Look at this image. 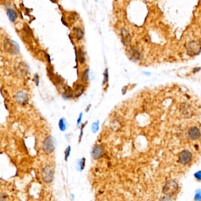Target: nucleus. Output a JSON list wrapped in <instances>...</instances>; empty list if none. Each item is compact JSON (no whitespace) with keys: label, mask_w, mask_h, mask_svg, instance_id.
<instances>
[{"label":"nucleus","mask_w":201,"mask_h":201,"mask_svg":"<svg viewBox=\"0 0 201 201\" xmlns=\"http://www.w3.org/2000/svg\"><path fill=\"white\" fill-rule=\"evenodd\" d=\"M178 184L175 180L168 181L163 188V192L168 196H173L176 194L178 192Z\"/></svg>","instance_id":"f257e3e1"},{"label":"nucleus","mask_w":201,"mask_h":201,"mask_svg":"<svg viewBox=\"0 0 201 201\" xmlns=\"http://www.w3.org/2000/svg\"><path fill=\"white\" fill-rule=\"evenodd\" d=\"M43 148L44 152L49 155L55 149V143L54 138L51 136H49L47 137L43 142Z\"/></svg>","instance_id":"f03ea898"},{"label":"nucleus","mask_w":201,"mask_h":201,"mask_svg":"<svg viewBox=\"0 0 201 201\" xmlns=\"http://www.w3.org/2000/svg\"><path fill=\"white\" fill-rule=\"evenodd\" d=\"M54 171L50 166H47L43 169L42 178L46 183H51L54 179Z\"/></svg>","instance_id":"7ed1b4c3"},{"label":"nucleus","mask_w":201,"mask_h":201,"mask_svg":"<svg viewBox=\"0 0 201 201\" xmlns=\"http://www.w3.org/2000/svg\"><path fill=\"white\" fill-rule=\"evenodd\" d=\"M201 51V46L197 42H192L189 43L187 46V51L190 55H195L199 53Z\"/></svg>","instance_id":"20e7f679"},{"label":"nucleus","mask_w":201,"mask_h":201,"mask_svg":"<svg viewBox=\"0 0 201 201\" xmlns=\"http://www.w3.org/2000/svg\"><path fill=\"white\" fill-rule=\"evenodd\" d=\"M4 47L6 50L10 53H17L19 51L18 45L16 42L12 41V40H7V42H6L4 44Z\"/></svg>","instance_id":"39448f33"},{"label":"nucleus","mask_w":201,"mask_h":201,"mask_svg":"<svg viewBox=\"0 0 201 201\" xmlns=\"http://www.w3.org/2000/svg\"><path fill=\"white\" fill-rule=\"evenodd\" d=\"M191 158H192V155L188 150L182 151L179 154V159L180 162L184 165L188 164L191 161Z\"/></svg>","instance_id":"423d86ee"},{"label":"nucleus","mask_w":201,"mask_h":201,"mask_svg":"<svg viewBox=\"0 0 201 201\" xmlns=\"http://www.w3.org/2000/svg\"><path fill=\"white\" fill-rule=\"evenodd\" d=\"M91 156L95 159H98L101 157L104 153L103 148L98 145H96L91 150Z\"/></svg>","instance_id":"0eeeda50"},{"label":"nucleus","mask_w":201,"mask_h":201,"mask_svg":"<svg viewBox=\"0 0 201 201\" xmlns=\"http://www.w3.org/2000/svg\"><path fill=\"white\" fill-rule=\"evenodd\" d=\"M15 98L19 104L24 105L28 101V95L24 91H19L15 95Z\"/></svg>","instance_id":"6e6552de"},{"label":"nucleus","mask_w":201,"mask_h":201,"mask_svg":"<svg viewBox=\"0 0 201 201\" xmlns=\"http://www.w3.org/2000/svg\"><path fill=\"white\" fill-rule=\"evenodd\" d=\"M121 37L122 42L123 44L125 46L130 44L131 42V37L128 30L125 28H123L121 31Z\"/></svg>","instance_id":"1a4fd4ad"},{"label":"nucleus","mask_w":201,"mask_h":201,"mask_svg":"<svg viewBox=\"0 0 201 201\" xmlns=\"http://www.w3.org/2000/svg\"><path fill=\"white\" fill-rule=\"evenodd\" d=\"M188 134L191 139L196 140L200 137V132L197 128L192 127L189 130Z\"/></svg>","instance_id":"9d476101"},{"label":"nucleus","mask_w":201,"mask_h":201,"mask_svg":"<svg viewBox=\"0 0 201 201\" xmlns=\"http://www.w3.org/2000/svg\"><path fill=\"white\" fill-rule=\"evenodd\" d=\"M7 14L9 18V19L11 21L14 22L15 21V19L17 17V12L12 9H8L7 11Z\"/></svg>","instance_id":"9b49d317"},{"label":"nucleus","mask_w":201,"mask_h":201,"mask_svg":"<svg viewBox=\"0 0 201 201\" xmlns=\"http://www.w3.org/2000/svg\"><path fill=\"white\" fill-rule=\"evenodd\" d=\"M74 33L77 40H81L84 36V32L83 30L80 28H74Z\"/></svg>","instance_id":"f8f14e48"},{"label":"nucleus","mask_w":201,"mask_h":201,"mask_svg":"<svg viewBox=\"0 0 201 201\" xmlns=\"http://www.w3.org/2000/svg\"><path fill=\"white\" fill-rule=\"evenodd\" d=\"M129 54L130 56V58H132V59L134 60H138L140 58V53L136 50L134 49H132L130 51H129Z\"/></svg>","instance_id":"ddd939ff"},{"label":"nucleus","mask_w":201,"mask_h":201,"mask_svg":"<svg viewBox=\"0 0 201 201\" xmlns=\"http://www.w3.org/2000/svg\"><path fill=\"white\" fill-rule=\"evenodd\" d=\"M58 126L59 128L61 131H64L66 129V122L64 119L62 118L60 120L59 123H58Z\"/></svg>","instance_id":"4468645a"},{"label":"nucleus","mask_w":201,"mask_h":201,"mask_svg":"<svg viewBox=\"0 0 201 201\" xmlns=\"http://www.w3.org/2000/svg\"><path fill=\"white\" fill-rule=\"evenodd\" d=\"M78 58H79L80 63H85V53L82 49H80L78 50Z\"/></svg>","instance_id":"2eb2a0df"},{"label":"nucleus","mask_w":201,"mask_h":201,"mask_svg":"<svg viewBox=\"0 0 201 201\" xmlns=\"http://www.w3.org/2000/svg\"><path fill=\"white\" fill-rule=\"evenodd\" d=\"M73 96V92L70 89H68L63 94V97L66 98H70Z\"/></svg>","instance_id":"dca6fc26"},{"label":"nucleus","mask_w":201,"mask_h":201,"mask_svg":"<svg viewBox=\"0 0 201 201\" xmlns=\"http://www.w3.org/2000/svg\"><path fill=\"white\" fill-rule=\"evenodd\" d=\"M99 129V121H96L92 125V132L93 133H96Z\"/></svg>","instance_id":"f3484780"},{"label":"nucleus","mask_w":201,"mask_h":201,"mask_svg":"<svg viewBox=\"0 0 201 201\" xmlns=\"http://www.w3.org/2000/svg\"><path fill=\"white\" fill-rule=\"evenodd\" d=\"M89 69L86 70L82 75V79L85 82H87L89 80Z\"/></svg>","instance_id":"a211bd4d"},{"label":"nucleus","mask_w":201,"mask_h":201,"mask_svg":"<svg viewBox=\"0 0 201 201\" xmlns=\"http://www.w3.org/2000/svg\"><path fill=\"white\" fill-rule=\"evenodd\" d=\"M103 76H104V79H103V84L105 85L106 83H107L108 80H109V75H108V70H107V69H106V70H105L104 73H103Z\"/></svg>","instance_id":"6ab92c4d"},{"label":"nucleus","mask_w":201,"mask_h":201,"mask_svg":"<svg viewBox=\"0 0 201 201\" xmlns=\"http://www.w3.org/2000/svg\"><path fill=\"white\" fill-rule=\"evenodd\" d=\"M85 163H86V159L85 157L82 158L81 160H80V163H79L80 171H83L84 169L85 166Z\"/></svg>","instance_id":"aec40b11"},{"label":"nucleus","mask_w":201,"mask_h":201,"mask_svg":"<svg viewBox=\"0 0 201 201\" xmlns=\"http://www.w3.org/2000/svg\"><path fill=\"white\" fill-rule=\"evenodd\" d=\"M70 151H71V147L70 146H69L66 149V150H65V160H67V158L70 156Z\"/></svg>","instance_id":"412c9836"},{"label":"nucleus","mask_w":201,"mask_h":201,"mask_svg":"<svg viewBox=\"0 0 201 201\" xmlns=\"http://www.w3.org/2000/svg\"><path fill=\"white\" fill-rule=\"evenodd\" d=\"M87 122H86V123H84L83 125H82V129H81V134H80V137H79V140L80 141L81 140V139H82V137L83 136V128H85V126H86V125L87 124Z\"/></svg>","instance_id":"4be33fe9"},{"label":"nucleus","mask_w":201,"mask_h":201,"mask_svg":"<svg viewBox=\"0 0 201 201\" xmlns=\"http://www.w3.org/2000/svg\"><path fill=\"white\" fill-rule=\"evenodd\" d=\"M34 80H35V82L36 85H37V86H38V84H39V77H38V76L37 74H35V75Z\"/></svg>","instance_id":"5701e85b"},{"label":"nucleus","mask_w":201,"mask_h":201,"mask_svg":"<svg viewBox=\"0 0 201 201\" xmlns=\"http://www.w3.org/2000/svg\"><path fill=\"white\" fill-rule=\"evenodd\" d=\"M82 113H80V116H79V117L77 120V126L79 125V124L80 123V122H81V120H82Z\"/></svg>","instance_id":"b1692460"}]
</instances>
